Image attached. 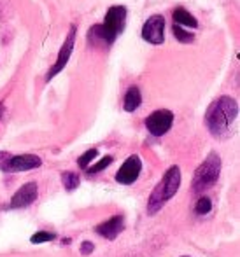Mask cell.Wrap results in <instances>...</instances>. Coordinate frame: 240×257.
Listing matches in <instances>:
<instances>
[{"label":"cell","instance_id":"1","mask_svg":"<svg viewBox=\"0 0 240 257\" xmlns=\"http://www.w3.org/2000/svg\"><path fill=\"white\" fill-rule=\"evenodd\" d=\"M238 117V103L231 96H219L209 105L205 112L207 130L217 139H224L231 133V126Z\"/></svg>","mask_w":240,"mask_h":257},{"label":"cell","instance_id":"2","mask_svg":"<svg viewBox=\"0 0 240 257\" xmlns=\"http://www.w3.org/2000/svg\"><path fill=\"white\" fill-rule=\"evenodd\" d=\"M126 25V7L125 6H112L107 11L104 21L95 25L88 30V42L95 48H109L116 41L119 34L125 30Z\"/></svg>","mask_w":240,"mask_h":257},{"label":"cell","instance_id":"3","mask_svg":"<svg viewBox=\"0 0 240 257\" xmlns=\"http://www.w3.org/2000/svg\"><path fill=\"white\" fill-rule=\"evenodd\" d=\"M179 186H181V170H179V166H172V168H169V172L165 173V177L158 182V186L154 187L151 196H149V200H147L149 215H154L158 210H162L167 201L179 191Z\"/></svg>","mask_w":240,"mask_h":257},{"label":"cell","instance_id":"4","mask_svg":"<svg viewBox=\"0 0 240 257\" xmlns=\"http://www.w3.org/2000/svg\"><path fill=\"white\" fill-rule=\"evenodd\" d=\"M221 173V158L217 153H210L205 158V161L196 168L193 177V193H203L205 189H210L217 182Z\"/></svg>","mask_w":240,"mask_h":257},{"label":"cell","instance_id":"5","mask_svg":"<svg viewBox=\"0 0 240 257\" xmlns=\"http://www.w3.org/2000/svg\"><path fill=\"white\" fill-rule=\"evenodd\" d=\"M75 35H77V28L72 25L70 27V30H68V35H67V39H65V42H63V46H61V49H60V54H58V58H56V61H54V65L49 68V72L46 74V81H51V79H54L58 74H60L61 70H63L65 67H67V63H68V60H70V56H72V51H74V42H75Z\"/></svg>","mask_w":240,"mask_h":257},{"label":"cell","instance_id":"6","mask_svg":"<svg viewBox=\"0 0 240 257\" xmlns=\"http://www.w3.org/2000/svg\"><path fill=\"white\" fill-rule=\"evenodd\" d=\"M174 124V114L167 108L154 110L147 119H145V128L152 137H162L172 128Z\"/></svg>","mask_w":240,"mask_h":257},{"label":"cell","instance_id":"7","mask_svg":"<svg viewBox=\"0 0 240 257\" xmlns=\"http://www.w3.org/2000/svg\"><path fill=\"white\" fill-rule=\"evenodd\" d=\"M142 39L149 44H163L165 42V18L159 16V14H154L151 16L147 21L144 23L142 32H140Z\"/></svg>","mask_w":240,"mask_h":257},{"label":"cell","instance_id":"8","mask_svg":"<svg viewBox=\"0 0 240 257\" xmlns=\"http://www.w3.org/2000/svg\"><path fill=\"white\" fill-rule=\"evenodd\" d=\"M140 170H142V161H140L139 156H130L123 166L119 168V172L116 173V180L123 186H130L133 184L140 175Z\"/></svg>","mask_w":240,"mask_h":257},{"label":"cell","instance_id":"9","mask_svg":"<svg viewBox=\"0 0 240 257\" xmlns=\"http://www.w3.org/2000/svg\"><path fill=\"white\" fill-rule=\"evenodd\" d=\"M39 194V187L35 182H28L25 184L21 189L16 191V194L11 200V208H25V206H30L37 200Z\"/></svg>","mask_w":240,"mask_h":257},{"label":"cell","instance_id":"10","mask_svg":"<svg viewBox=\"0 0 240 257\" xmlns=\"http://www.w3.org/2000/svg\"><path fill=\"white\" fill-rule=\"evenodd\" d=\"M41 158L35 154H21V156H11L7 161L6 172H27L41 166Z\"/></svg>","mask_w":240,"mask_h":257},{"label":"cell","instance_id":"11","mask_svg":"<svg viewBox=\"0 0 240 257\" xmlns=\"http://www.w3.org/2000/svg\"><path fill=\"white\" fill-rule=\"evenodd\" d=\"M123 222H125L123 215H114L109 220H105V222H102L100 226H97L95 231L100 234V236H104L105 240H114V238L123 231Z\"/></svg>","mask_w":240,"mask_h":257},{"label":"cell","instance_id":"12","mask_svg":"<svg viewBox=\"0 0 240 257\" xmlns=\"http://www.w3.org/2000/svg\"><path fill=\"white\" fill-rule=\"evenodd\" d=\"M174 25H177L181 28H196L198 27V20L184 7H177L174 11Z\"/></svg>","mask_w":240,"mask_h":257},{"label":"cell","instance_id":"13","mask_svg":"<svg viewBox=\"0 0 240 257\" xmlns=\"http://www.w3.org/2000/svg\"><path fill=\"white\" fill-rule=\"evenodd\" d=\"M142 103V95H140V89L137 86H132V88L126 91L125 95V102H123V107H125L126 112H133L140 107Z\"/></svg>","mask_w":240,"mask_h":257},{"label":"cell","instance_id":"14","mask_svg":"<svg viewBox=\"0 0 240 257\" xmlns=\"http://www.w3.org/2000/svg\"><path fill=\"white\" fill-rule=\"evenodd\" d=\"M61 180H63V186L67 191H74L79 186V175L75 172H65L61 175Z\"/></svg>","mask_w":240,"mask_h":257},{"label":"cell","instance_id":"15","mask_svg":"<svg viewBox=\"0 0 240 257\" xmlns=\"http://www.w3.org/2000/svg\"><path fill=\"white\" fill-rule=\"evenodd\" d=\"M212 210V201L209 200L207 196H202L195 205V213L196 215H207V213Z\"/></svg>","mask_w":240,"mask_h":257},{"label":"cell","instance_id":"16","mask_svg":"<svg viewBox=\"0 0 240 257\" xmlns=\"http://www.w3.org/2000/svg\"><path fill=\"white\" fill-rule=\"evenodd\" d=\"M174 35H176L177 41L183 42V44H190V42H193V39H195V35L186 32L184 28L177 27V25H174Z\"/></svg>","mask_w":240,"mask_h":257},{"label":"cell","instance_id":"17","mask_svg":"<svg viewBox=\"0 0 240 257\" xmlns=\"http://www.w3.org/2000/svg\"><path fill=\"white\" fill-rule=\"evenodd\" d=\"M56 238V234L54 233H49V231H39V233H35L34 236L30 238L32 243H46V241H51Z\"/></svg>","mask_w":240,"mask_h":257},{"label":"cell","instance_id":"18","mask_svg":"<svg viewBox=\"0 0 240 257\" xmlns=\"http://www.w3.org/2000/svg\"><path fill=\"white\" fill-rule=\"evenodd\" d=\"M97 156H98V151H97V149L86 151V153L83 154L81 158H79V166H81V168H88V165L93 161V159L97 158Z\"/></svg>","mask_w":240,"mask_h":257},{"label":"cell","instance_id":"19","mask_svg":"<svg viewBox=\"0 0 240 257\" xmlns=\"http://www.w3.org/2000/svg\"><path fill=\"white\" fill-rule=\"evenodd\" d=\"M112 163V156H105L104 159H100V161L97 163V165H93V166H90L88 168V173H98V172H102V170H105L109 165Z\"/></svg>","mask_w":240,"mask_h":257},{"label":"cell","instance_id":"20","mask_svg":"<svg viewBox=\"0 0 240 257\" xmlns=\"http://www.w3.org/2000/svg\"><path fill=\"white\" fill-rule=\"evenodd\" d=\"M93 248H95V245H93L92 241H83V245H81V254H83V255L92 254Z\"/></svg>","mask_w":240,"mask_h":257},{"label":"cell","instance_id":"21","mask_svg":"<svg viewBox=\"0 0 240 257\" xmlns=\"http://www.w3.org/2000/svg\"><path fill=\"white\" fill-rule=\"evenodd\" d=\"M9 159H11L9 153H2V151H0V170H2V172H6V166Z\"/></svg>","mask_w":240,"mask_h":257},{"label":"cell","instance_id":"22","mask_svg":"<svg viewBox=\"0 0 240 257\" xmlns=\"http://www.w3.org/2000/svg\"><path fill=\"white\" fill-rule=\"evenodd\" d=\"M4 110H6V108H4V102H0V117H2Z\"/></svg>","mask_w":240,"mask_h":257},{"label":"cell","instance_id":"23","mask_svg":"<svg viewBox=\"0 0 240 257\" xmlns=\"http://www.w3.org/2000/svg\"><path fill=\"white\" fill-rule=\"evenodd\" d=\"M186 257H188V255H186Z\"/></svg>","mask_w":240,"mask_h":257}]
</instances>
